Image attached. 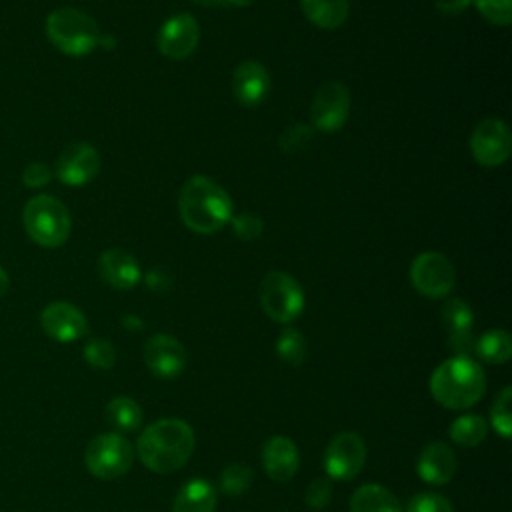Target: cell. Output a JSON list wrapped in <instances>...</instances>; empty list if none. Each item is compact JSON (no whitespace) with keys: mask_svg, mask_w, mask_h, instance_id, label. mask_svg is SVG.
Segmentation results:
<instances>
[{"mask_svg":"<svg viewBox=\"0 0 512 512\" xmlns=\"http://www.w3.org/2000/svg\"><path fill=\"white\" fill-rule=\"evenodd\" d=\"M270 92V74L256 60L240 62L232 72V94L246 108L260 106Z\"/></svg>","mask_w":512,"mask_h":512,"instance_id":"obj_17","label":"cell"},{"mask_svg":"<svg viewBox=\"0 0 512 512\" xmlns=\"http://www.w3.org/2000/svg\"><path fill=\"white\" fill-rule=\"evenodd\" d=\"M474 352L488 364H504L512 356V338L506 330H488L474 342Z\"/></svg>","mask_w":512,"mask_h":512,"instance_id":"obj_25","label":"cell"},{"mask_svg":"<svg viewBox=\"0 0 512 512\" xmlns=\"http://www.w3.org/2000/svg\"><path fill=\"white\" fill-rule=\"evenodd\" d=\"M100 170V154L86 142L66 146L56 160V176L66 186H84Z\"/></svg>","mask_w":512,"mask_h":512,"instance_id":"obj_14","label":"cell"},{"mask_svg":"<svg viewBox=\"0 0 512 512\" xmlns=\"http://www.w3.org/2000/svg\"><path fill=\"white\" fill-rule=\"evenodd\" d=\"M106 422L118 432H132L142 422V410L130 396H116L104 408Z\"/></svg>","mask_w":512,"mask_h":512,"instance_id":"obj_24","label":"cell"},{"mask_svg":"<svg viewBox=\"0 0 512 512\" xmlns=\"http://www.w3.org/2000/svg\"><path fill=\"white\" fill-rule=\"evenodd\" d=\"M194 430L180 418H162L148 424L136 442L140 462L156 472L170 474L182 468L194 452Z\"/></svg>","mask_w":512,"mask_h":512,"instance_id":"obj_1","label":"cell"},{"mask_svg":"<svg viewBox=\"0 0 512 512\" xmlns=\"http://www.w3.org/2000/svg\"><path fill=\"white\" fill-rule=\"evenodd\" d=\"M324 470L330 480H352L366 462V444L356 432L336 434L324 450Z\"/></svg>","mask_w":512,"mask_h":512,"instance_id":"obj_11","label":"cell"},{"mask_svg":"<svg viewBox=\"0 0 512 512\" xmlns=\"http://www.w3.org/2000/svg\"><path fill=\"white\" fill-rule=\"evenodd\" d=\"M134 462V448L118 432H106L92 438L84 452V464L88 472L100 480L120 478L130 470Z\"/></svg>","mask_w":512,"mask_h":512,"instance_id":"obj_7","label":"cell"},{"mask_svg":"<svg viewBox=\"0 0 512 512\" xmlns=\"http://www.w3.org/2000/svg\"><path fill=\"white\" fill-rule=\"evenodd\" d=\"M350 114V90L338 80H328L318 86L310 102V122L316 130L336 132Z\"/></svg>","mask_w":512,"mask_h":512,"instance_id":"obj_9","label":"cell"},{"mask_svg":"<svg viewBox=\"0 0 512 512\" xmlns=\"http://www.w3.org/2000/svg\"><path fill=\"white\" fill-rule=\"evenodd\" d=\"M476 10L494 26H508L512 20V0H472Z\"/></svg>","mask_w":512,"mask_h":512,"instance_id":"obj_33","label":"cell"},{"mask_svg":"<svg viewBox=\"0 0 512 512\" xmlns=\"http://www.w3.org/2000/svg\"><path fill=\"white\" fill-rule=\"evenodd\" d=\"M218 2H224V4H230V6H250L254 0H218Z\"/></svg>","mask_w":512,"mask_h":512,"instance_id":"obj_39","label":"cell"},{"mask_svg":"<svg viewBox=\"0 0 512 512\" xmlns=\"http://www.w3.org/2000/svg\"><path fill=\"white\" fill-rule=\"evenodd\" d=\"M98 272H100V278L116 290L134 288L142 276L138 260L122 248L104 250L98 258Z\"/></svg>","mask_w":512,"mask_h":512,"instance_id":"obj_18","label":"cell"},{"mask_svg":"<svg viewBox=\"0 0 512 512\" xmlns=\"http://www.w3.org/2000/svg\"><path fill=\"white\" fill-rule=\"evenodd\" d=\"M488 434V422L480 414H464L458 416L450 424V438L454 444L472 448L480 444Z\"/></svg>","mask_w":512,"mask_h":512,"instance_id":"obj_26","label":"cell"},{"mask_svg":"<svg viewBox=\"0 0 512 512\" xmlns=\"http://www.w3.org/2000/svg\"><path fill=\"white\" fill-rule=\"evenodd\" d=\"M178 210L182 222L196 234H216L234 214L228 192L204 174H196L182 184Z\"/></svg>","mask_w":512,"mask_h":512,"instance_id":"obj_2","label":"cell"},{"mask_svg":"<svg viewBox=\"0 0 512 512\" xmlns=\"http://www.w3.org/2000/svg\"><path fill=\"white\" fill-rule=\"evenodd\" d=\"M314 136V130L304 124H290L278 138V146L286 154H294L304 150Z\"/></svg>","mask_w":512,"mask_h":512,"instance_id":"obj_31","label":"cell"},{"mask_svg":"<svg viewBox=\"0 0 512 512\" xmlns=\"http://www.w3.org/2000/svg\"><path fill=\"white\" fill-rule=\"evenodd\" d=\"M510 400H512V388L504 386L498 396L492 402L490 408V422L494 426V430L502 436V438H510L512 434V416H510Z\"/></svg>","mask_w":512,"mask_h":512,"instance_id":"obj_29","label":"cell"},{"mask_svg":"<svg viewBox=\"0 0 512 512\" xmlns=\"http://www.w3.org/2000/svg\"><path fill=\"white\" fill-rule=\"evenodd\" d=\"M48 40L68 56H86L100 44L96 22L82 10L64 6L46 18Z\"/></svg>","mask_w":512,"mask_h":512,"instance_id":"obj_4","label":"cell"},{"mask_svg":"<svg viewBox=\"0 0 512 512\" xmlns=\"http://www.w3.org/2000/svg\"><path fill=\"white\" fill-rule=\"evenodd\" d=\"M300 454L296 444L286 436L270 438L262 448L264 472L276 482H288L296 474Z\"/></svg>","mask_w":512,"mask_h":512,"instance_id":"obj_20","label":"cell"},{"mask_svg":"<svg viewBox=\"0 0 512 512\" xmlns=\"http://www.w3.org/2000/svg\"><path fill=\"white\" fill-rule=\"evenodd\" d=\"M232 230L236 234V238L244 240V242H252L256 238L262 236L264 232V222L258 214L254 212H240V214H232L230 218Z\"/></svg>","mask_w":512,"mask_h":512,"instance_id":"obj_32","label":"cell"},{"mask_svg":"<svg viewBox=\"0 0 512 512\" xmlns=\"http://www.w3.org/2000/svg\"><path fill=\"white\" fill-rule=\"evenodd\" d=\"M82 354H84V360L96 370H110L116 362V350H114L112 342H108L104 338L88 340Z\"/></svg>","mask_w":512,"mask_h":512,"instance_id":"obj_30","label":"cell"},{"mask_svg":"<svg viewBox=\"0 0 512 512\" xmlns=\"http://www.w3.org/2000/svg\"><path fill=\"white\" fill-rule=\"evenodd\" d=\"M472 0H434V6L444 16H458L468 10Z\"/></svg>","mask_w":512,"mask_h":512,"instance_id":"obj_37","label":"cell"},{"mask_svg":"<svg viewBox=\"0 0 512 512\" xmlns=\"http://www.w3.org/2000/svg\"><path fill=\"white\" fill-rule=\"evenodd\" d=\"M276 354L290 366H300L306 360V338L296 328H284L276 340Z\"/></svg>","mask_w":512,"mask_h":512,"instance_id":"obj_27","label":"cell"},{"mask_svg":"<svg viewBox=\"0 0 512 512\" xmlns=\"http://www.w3.org/2000/svg\"><path fill=\"white\" fill-rule=\"evenodd\" d=\"M198 40H200L198 20L188 12H182V14L170 16L160 26L156 36V48L168 60H184L196 50Z\"/></svg>","mask_w":512,"mask_h":512,"instance_id":"obj_12","label":"cell"},{"mask_svg":"<svg viewBox=\"0 0 512 512\" xmlns=\"http://www.w3.org/2000/svg\"><path fill=\"white\" fill-rule=\"evenodd\" d=\"M416 472L424 482L432 486H442L450 482L456 472V456L452 448L444 442L426 444L418 454Z\"/></svg>","mask_w":512,"mask_h":512,"instance_id":"obj_19","label":"cell"},{"mask_svg":"<svg viewBox=\"0 0 512 512\" xmlns=\"http://www.w3.org/2000/svg\"><path fill=\"white\" fill-rule=\"evenodd\" d=\"M252 486V470L246 464L232 462L220 474V488L228 496H242Z\"/></svg>","mask_w":512,"mask_h":512,"instance_id":"obj_28","label":"cell"},{"mask_svg":"<svg viewBox=\"0 0 512 512\" xmlns=\"http://www.w3.org/2000/svg\"><path fill=\"white\" fill-rule=\"evenodd\" d=\"M350 512H402V506L388 488L364 484L352 494Z\"/></svg>","mask_w":512,"mask_h":512,"instance_id":"obj_23","label":"cell"},{"mask_svg":"<svg viewBox=\"0 0 512 512\" xmlns=\"http://www.w3.org/2000/svg\"><path fill=\"white\" fill-rule=\"evenodd\" d=\"M406 512H454V510L450 500L444 498L442 494L422 492L410 500Z\"/></svg>","mask_w":512,"mask_h":512,"instance_id":"obj_34","label":"cell"},{"mask_svg":"<svg viewBox=\"0 0 512 512\" xmlns=\"http://www.w3.org/2000/svg\"><path fill=\"white\" fill-rule=\"evenodd\" d=\"M50 178H52V172L44 162H32L22 172V180L28 188H42L50 182Z\"/></svg>","mask_w":512,"mask_h":512,"instance_id":"obj_36","label":"cell"},{"mask_svg":"<svg viewBox=\"0 0 512 512\" xmlns=\"http://www.w3.org/2000/svg\"><path fill=\"white\" fill-rule=\"evenodd\" d=\"M42 330L56 342H74L88 334V320L70 302H52L40 314Z\"/></svg>","mask_w":512,"mask_h":512,"instance_id":"obj_15","label":"cell"},{"mask_svg":"<svg viewBox=\"0 0 512 512\" xmlns=\"http://www.w3.org/2000/svg\"><path fill=\"white\" fill-rule=\"evenodd\" d=\"M260 306L268 318L288 324L296 320L304 310V292L294 276L282 270L264 274L258 288Z\"/></svg>","mask_w":512,"mask_h":512,"instance_id":"obj_6","label":"cell"},{"mask_svg":"<svg viewBox=\"0 0 512 512\" xmlns=\"http://www.w3.org/2000/svg\"><path fill=\"white\" fill-rule=\"evenodd\" d=\"M304 16L322 30L340 28L348 14L350 2L348 0H300Z\"/></svg>","mask_w":512,"mask_h":512,"instance_id":"obj_22","label":"cell"},{"mask_svg":"<svg viewBox=\"0 0 512 512\" xmlns=\"http://www.w3.org/2000/svg\"><path fill=\"white\" fill-rule=\"evenodd\" d=\"M144 364L158 378H176L186 368V350L180 340L170 334H154L142 350Z\"/></svg>","mask_w":512,"mask_h":512,"instance_id":"obj_13","label":"cell"},{"mask_svg":"<svg viewBox=\"0 0 512 512\" xmlns=\"http://www.w3.org/2000/svg\"><path fill=\"white\" fill-rule=\"evenodd\" d=\"M196 4H200V6H214V4H218V0H194Z\"/></svg>","mask_w":512,"mask_h":512,"instance_id":"obj_40","label":"cell"},{"mask_svg":"<svg viewBox=\"0 0 512 512\" xmlns=\"http://www.w3.org/2000/svg\"><path fill=\"white\" fill-rule=\"evenodd\" d=\"M442 322L448 330V348L456 356H470L474 352V314L472 308L460 298H448L442 306Z\"/></svg>","mask_w":512,"mask_h":512,"instance_id":"obj_16","label":"cell"},{"mask_svg":"<svg viewBox=\"0 0 512 512\" xmlns=\"http://www.w3.org/2000/svg\"><path fill=\"white\" fill-rule=\"evenodd\" d=\"M410 282L426 298H444L456 284V272L444 254L422 252L410 264Z\"/></svg>","mask_w":512,"mask_h":512,"instance_id":"obj_8","label":"cell"},{"mask_svg":"<svg viewBox=\"0 0 512 512\" xmlns=\"http://www.w3.org/2000/svg\"><path fill=\"white\" fill-rule=\"evenodd\" d=\"M22 220L28 236L42 248H58L70 236V212L50 194L30 198L24 206Z\"/></svg>","mask_w":512,"mask_h":512,"instance_id":"obj_5","label":"cell"},{"mask_svg":"<svg viewBox=\"0 0 512 512\" xmlns=\"http://www.w3.org/2000/svg\"><path fill=\"white\" fill-rule=\"evenodd\" d=\"M512 150L510 128L500 118H484L470 134V152L480 166L494 168L508 160Z\"/></svg>","mask_w":512,"mask_h":512,"instance_id":"obj_10","label":"cell"},{"mask_svg":"<svg viewBox=\"0 0 512 512\" xmlns=\"http://www.w3.org/2000/svg\"><path fill=\"white\" fill-rule=\"evenodd\" d=\"M8 286H10V278H8V272L0 266V298L8 292Z\"/></svg>","mask_w":512,"mask_h":512,"instance_id":"obj_38","label":"cell"},{"mask_svg":"<svg viewBox=\"0 0 512 512\" xmlns=\"http://www.w3.org/2000/svg\"><path fill=\"white\" fill-rule=\"evenodd\" d=\"M332 498V482L330 478H314L304 492V500L310 508L314 510H322L324 506H328Z\"/></svg>","mask_w":512,"mask_h":512,"instance_id":"obj_35","label":"cell"},{"mask_svg":"<svg viewBox=\"0 0 512 512\" xmlns=\"http://www.w3.org/2000/svg\"><path fill=\"white\" fill-rule=\"evenodd\" d=\"M484 390V370L470 356H452L430 376V392L434 400L450 410L474 406L484 396Z\"/></svg>","mask_w":512,"mask_h":512,"instance_id":"obj_3","label":"cell"},{"mask_svg":"<svg viewBox=\"0 0 512 512\" xmlns=\"http://www.w3.org/2000/svg\"><path fill=\"white\" fill-rule=\"evenodd\" d=\"M216 488L204 478L188 480L176 494L172 512H214Z\"/></svg>","mask_w":512,"mask_h":512,"instance_id":"obj_21","label":"cell"}]
</instances>
